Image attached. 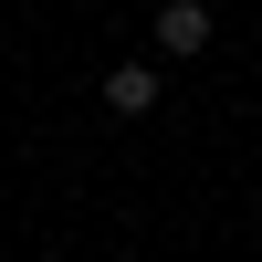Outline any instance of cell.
Wrapping results in <instances>:
<instances>
[{
	"mask_svg": "<svg viewBox=\"0 0 262 262\" xmlns=\"http://www.w3.org/2000/svg\"><path fill=\"white\" fill-rule=\"evenodd\" d=\"M147 32H158V53H168V63L210 53V0H158V21H147Z\"/></svg>",
	"mask_w": 262,
	"mask_h": 262,
	"instance_id": "cell-1",
	"label": "cell"
},
{
	"mask_svg": "<svg viewBox=\"0 0 262 262\" xmlns=\"http://www.w3.org/2000/svg\"><path fill=\"white\" fill-rule=\"evenodd\" d=\"M105 105L116 116H158V63H105Z\"/></svg>",
	"mask_w": 262,
	"mask_h": 262,
	"instance_id": "cell-2",
	"label": "cell"
}]
</instances>
